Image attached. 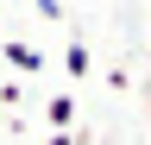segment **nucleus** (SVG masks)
<instances>
[{
  "label": "nucleus",
  "instance_id": "3",
  "mask_svg": "<svg viewBox=\"0 0 151 145\" xmlns=\"http://www.w3.org/2000/svg\"><path fill=\"white\" fill-rule=\"evenodd\" d=\"M63 69H69L76 82H82L88 69H94V57H88V44H69V50H63Z\"/></svg>",
  "mask_w": 151,
  "mask_h": 145
},
{
  "label": "nucleus",
  "instance_id": "4",
  "mask_svg": "<svg viewBox=\"0 0 151 145\" xmlns=\"http://www.w3.org/2000/svg\"><path fill=\"white\" fill-rule=\"evenodd\" d=\"M38 6V19H63V0H32Z\"/></svg>",
  "mask_w": 151,
  "mask_h": 145
},
{
  "label": "nucleus",
  "instance_id": "6",
  "mask_svg": "<svg viewBox=\"0 0 151 145\" xmlns=\"http://www.w3.org/2000/svg\"><path fill=\"white\" fill-rule=\"evenodd\" d=\"M44 145H76V139H69V133H50V139H44Z\"/></svg>",
  "mask_w": 151,
  "mask_h": 145
},
{
  "label": "nucleus",
  "instance_id": "1",
  "mask_svg": "<svg viewBox=\"0 0 151 145\" xmlns=\"http://www.w3.org/2000/svg\"><path fill=\"white\" fill-rule=\"evenodd\" d=\"M0 57H6L19 76H38V69H44V50H38V44H19V38H13V44H0Z\"/></svg>",
  "mask_w": 151,
  "mask_h": 145
},
{
  "label": "nucleus",
  "instance_id": "5",
  "mask_svg": "<svg viewBox=\"0 0 151 145\" xmlns=\"http://www.w3.org/2000/svg\"><path fill=\"white\" fill-rule=\"evenodd\" d=\"M19 95H25V88H19V82H0V107H13Z\"/></svg>",
  "mask_w": 151,
  "mask_h": 145
},
{
  "label": "nucleus",
  "instance_id": "2",
  "mask_svg": "<svg viewBox=\"0 0 151 145\" xmlns=\"http://www.w3.org/2000/svg\"><path fill=\"white\" fill-rule=\"evenodd\" d=\"M44 114H50V126H57V133H69V120H76V95H50V107H44Z\"/></svg>",
  "mask_w": 151,
  "mask_h": 145
}]
</instances>
